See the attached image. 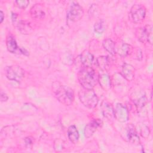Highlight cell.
Masks as SVG:
<instances>
[{
    "instance_id": "1",
    "label": "cell",
    "mask_w": 153,
    "mask_h": 153,
    "mask_svg": "<svg viewBox=\"0 0 153 153\" xmlns=\"http://www.w3.org/2000/svg\"><path fill=\"white\" fill-rule=\"evenodd\" d=\"M79 83L83 88L93 89L99 81V75L91 67L84 66L77 74Z\"/></svg>"
},
{
    "instance_id": "2",
    "label": "cell",
    "mask_w": 153,
    "mask_h": 153,
    "mask_svg": "<svg viewBox=\"0 0 153 153\" xmlns=\"http://www.w3.org/2000/svg\"><path fill=\"white\" fill-rule=\"evenodd\" d=\"M52 88L54 96L59 102L65 106H69L73 103L74 92L71 88L59 82H55L53 84Z\"/></svg>"
},
{
    "instance_id": "3",
    "label": "cell",
    "mask_w": 153,
    "mask_h": 153,
    "mask_svg": "<svg viewBox=\"0 0 153 153\" xmlns=\"http://www.w3.org/2000/svg\"><path fill=\"white\" fill-rule=\"evenodd\" d=\"M78 97L82 104L89 109L94 108L99 102L97 96L93 89L82 88L78 93Z\"/></svg>"
},
{
    "instance_id": "4",
    "label": "cell",
    "mask_w": 153,
    "mask_h": 153,
    "mask_svg": "<svg viewBox=\"0 0 153 153\" xmlns=\"http://www.w3.org/2000/svg\"><path fill=\"white\" fill-rule=\"evenodd\" d=\"M84 15V10L77 2H73L67 13V19L71 22H75L81 19Z\"/></svg>"
},
{
    "instance_id": "5",
    "label": "cell",
    "mask_w": 153,
    "mask_h": 153,
    "mask_svg": "<svg viewBox=\"0 0 153 153\" xmlns=\"http://www.w3.org/2000/svg\"><path fill=\"white\" fill-rule=\"evenodd\" d=\"M146 16V9L142 5L135 4L130 9V16L133 22L135 23H141Z\"/></svg>"
},
{
    "instance_id": "6",
    "label": "cell",
    "mask_w": 153,
    "mask_h": 153,
    "mask_svg": "<svg viewBox=\"0 0 153 153\" xmlns=\"http://www.w3.org/2000/svg\"><path fill=\"white\" fill-rule=\"evenodd\" d=\"M25 76L24 70L18 65L8 66L6 70V76L10 81L20 82Z\"/></svg>"
},
{
    "instance_id": "7",
    "label": "cell",
    "mask_w": 153,
    "mask_h": 153,
    "mask_svg": "<svg viewBox=\"0 0 153 153\" xmlns=\"http://www.w3.org/2000/svg\"><path fill=\"white\" fill-rule=\"evenodd\" d=\"M152 26L151 25H146L145 27L138 28L136 32L138 39L142 42H148L151 45L152 44Z\"/></svg>"
},
{
    "instance_id": "8",
    "label": "cell",
    "mask_w": 153,
    "mask_h": 153,
    "mask_svg": "<svg viewBox=\"0 0 153 153\" xmlns=\"http://www.w3.org/2000/svg\"><path fill=\"white\" fill-rule=\"evenodd\" d=\"M114 118L121 123H125L128 120V112L126 106L121 103H117L114 108Z\"/></svg>"
},
{
    "instance_id": "9",
    "label": "cell",
    "mask_w": 153,
    "mask_h": 153,
    "mask_svg": "<svg viewBox=\"0 0 153 153\" xmlns=\"http://www.w3.org/2000/svg\"><path fill=\"white\" fill-rule=\"evenodd\" d=\"M124 138L133 145H137L140 143L139 136L135 127L132 124H129L126 127Z\"/></svg>"
},
{
    "instance_id": "10",
    "label": "cell",
    "mask_w": 153,
    "mask_h": 153,
    "mask_svg": "<svg viewBox=\"0 0 153 153\" xmlns=\"http://www.w3.org/2000/svg\"><path fill=\"white\" fill-rule=\"evenodd\" d=\"M102 125V121L100 119H94L90 122L84 128V136L89 138L93 136L97 129Z\"/></svg>"
},
{
    "instance_id": "11",
    "label": "cell",
    "mask_w": 153,
    "mask_h": 153,
    "mask_svg": "<svg viewBox=\"0 0 153 153\" xmlns=\"http://www.w3.org/2000/svg\"><path fill=\"white\" fill-rule=\"evenodd\" d=\"M12 20L14 25H16L19 30L23 34L28 33L31 30V27L29 23L23 20H17V16L16 14L12 13Z\"/></svg>"
},
{
    "instance_id": "12",
    "label": "cell",
    "mask_w": 153,
    "mask_h": 153,
    "mask_svg": "<svg viewBox=\"0 0 153 153\" xmlns=\"http://www.w3.org/2000/svg\"><path fill=\"white\" fill-rule=\"evenodd\" d=\"M135 74L134 68L130 64L124 63L122 66L121 75L124 78L128 81H131L134 79Z\"/></svg>"
},
{
    "instance_id": "13",
    "label": "cell",
    "mask_w": 153,
    "mask_h": 153,
    "mask_svg": "<svg viewBox=\"0 0 153 153\" xmlns=\"http://www.w3.org/2000/svg\"><path fill=\"white\" fill-rule=\"evenodd\" d=\"M30 13L31 17L35 19H42L45 16L44 10H43L42 6L39 4H35L31 8Z\"/></svg>"
},
{
    "instance_id": "14",
    "label": "cell",
    "mask_w": 153,
    "mask_h": 153,
    "mask_svg": "<svg viewBox=\"0 0 153 153\" xmlns=\"http://www.w3.org/2000/svg\"><path fill=\"white\" fill-rule=\"evenodd\" d=\"M101 109L103 116L108 120H111L114 118V108L108 102L103 101L101 105Z\"/></svg>"
},
{
    "instance_id": "15",
    "label": "cell",
    "mask_w": 153,
    "mask_h": 153,
    "mask_svg": "<svg viewBox=\"0 0 153 153\" xmlns=\"http://www.w3.org/2000/svg\"><path fill=\"white\" fill-rule=\"evenodd\" d=\"M80 60L84 66L91 67L94 60V57L88 51L84 50L80 55Z\"/></svg>"
},
{
    "instance_id": "16",
    "label": "cell",
    "mask_w": 153,
    "mask_h": 153,
    "mask_svg": "<svg viewBox=\"0 0 153 153\" xmlns=\"http://www.w3.org/2000/svg\"><path fill=\"white\" fill-rule=\"evenodd\" d=\"M101 87L105 91L109 90L111 87V81L109 76L107 74L99 75V81Z\"/></svg>"
},
{
    "instance_id": "17",
    "label": "cell",
    "mask_w": 153,
    "mask_h": 153,
    "mask_svg": "<svg viewBox=\"0 0 153 153\" xmlns=\"http://www.w3.org/2000/svg\"><path fill=\"white\" fill-rule=\"evenodd\" d=\"M67 133H68V139L72 143L74 144H76V143H78L79 138V134L75 126L74 125L70 126L68 127Z\"/></svg>"
},
{
    "instance_id": "18",
    "label": "cell",
    "mask_w": 153,
    "mask_h": 153,
    "mask_svg": "<svg viewBox=\"0 0 153 153\" xmlns=\"http://www.w3.org/2000/svg\"><path fill=\"white\" fill-rule=\"evenodd\" d=\"M131 47L129 44L126 43H121L120 46L115 45V54L117 53L122 57H125L131 51Z\"/></svg>"
},
{
    "instance_id": "19",
    "label": "cell",
    "mask_w": 153,
    "mask_h": 153,
    "mask_svg": "<svg viewBox=\"0 0 153 153\" xmlns=\"http://www.w3.org/2000/svg\"><path fill=\"white\" fill-rule=\"evenodd\" d=\"M103 48L111 54L114 55L115 54V44L110 38H107L103 40Z\"/></svg>"
},
{
    "instance_id": "20",
    "label": "cell",
    "mask_w": 153,
    "mask_h": 153,
    "mask_svg": "<svg viewBox=\"0 0 153 153\" xmlns=\"http://www.w3.org/2000/svg\"><path fill=\"white\" fill-rule=\"evenodd\" d=\"M6 46L8 51L14 53L17 49V44L15 38L11 36L8 35L6 39Z\"/></svg>"
},
{
    "instance_id": "21",
    "label": "cell",
    "mask_w": 153,
    "mask_h": 153,
    "mask_svg": "<svg viewBox=\"0 0 153 153\" xmlns=\"http://www.w3.org/2000/svg\"><path fill=\"white\" fill-rule=\"evenodd\" d=\"M106 28V22L103 19L97 20L94 25V30L98 34H102Z\"/></svg>"
},
{
    "instance_id": "22",
    "label": "cell",
    "mask_w": 153,
    "mask_h": 153,
    "mask_svg": "<svg viewBox=\"0 0 153 153\" xmlns=\"http://www.w3.org/2000/svg\"><path fill=\"white\" fill-rule=\"evenodd\" d=\"M109 60L106 56H100L97 59V63L98 66L102 70H106L109 65Z\"/></svg>"
},
{
    "instance_id": "23",
    "label": "cell",
    "mask_w": 153,
    "mask_h": 153,
    "mask_svg": "<svg viewBox=\"0 0 153 153\" xmlns=\"http://www.w3.org/2000/svg\"><path fill=\"white\" fill-rule=\"evenodd\" d=\"M139 131L140 134L144 138H147L149 136L150 130L148 126L144 124H139Z\"/></svg>"
},
{
    "instance_id": "24",
    "label": "cell",
    "mask_w": 153,
    "mask_h": 153,
    "mask_svg": "<svg viewBox=\"0 0 153 153\" xmlns=\"http://www.w3.org/2000/svg\"><path fill=\"white\" fill-rule=\"evenodd\" d=\"M15 3L19 8L24 9L28 6L29 4V1L27 0H18V1H16Z\"/></svg>"
},
{
    "instance_id": "25",
    "label": "cell",
    "mask_w": 153,
    "mask_h": 153,
    "mask_svg": "<svg viewBox=\"0 0 153 153\" xmlns=\"http://www.w3.org/2000/svg\"><path fill=\"white\" fill-rule=\"evenodd\" d=\"M146 99L145 96H142L137 101V103H136V106L139 109H142L146 104Z\"/></svg>"
},
{
    "instance_id": "26",
    "label": "cell",
    "mask_w": 153,
    "mask_h": 153,
    "mask_svg": "<svg viewBox=\"0 0 153 153\" xmlns=\"http://www.w3.org/2000/svg\"><path fill=\"white\" fill-rule=\"evenodd\" d=\"M0 98H1V102H6L8 99V96L7 95V94L5 93L4 92H3L2 91H1Z\"/></svg>"
},
{
    "instance_id": "27",
    "label": "cell",
    "mask_w": 153,
    "mask_h": 153,
    "mask_svg": "<svg viewBox=\"0 0 153 153\" xmlns=\"http://www.w3.org/2000/svg\"><path fill=\"white\" fill-rule=\"evenodd\" d=\"M0 17H1V18H0V23H2L3 20H4V13L2 12V10L0 11Z\"/></svg>"
},
{
    "instance_id": "28",
    "label": "cell",
    "mask_w": 153,
    "mask_h": 153,
    "mask_svg": "<svg viewBox=\"0 0 153 153\" xmlns=\"http://www.w3.org/2000/svg\"><path fill=\"white\" fill-rule=\"evenodd\" d=\"M25 141H26V143L27 145H30V144H32V140H31V139H30V137H26L25 139Z\"/></svg>"
}]
</instances>
